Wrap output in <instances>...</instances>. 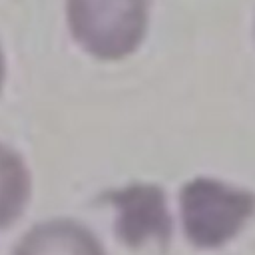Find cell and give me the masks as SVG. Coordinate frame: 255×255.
Here are the masks:
<instances>
[{
	"label": "cell",
	"instance_id": "6da1fadb",
	"mask_svg": "<svg viewBox=\"0 0 255 255\" xmlns=\"http://www.w3.org/2000/svg\"><path fill=\"white\" fill-rule=\"evenodd\" d=\"M179 209L187 241L197 249H217L255 215V193L213 177H195L181 187Z\"/></svg>",
	"mask_w": 255,
	"mask_h": 255
},
{
	"label": "cell",
	"instance_id": "7a4b0ae2",
	"mask_svg": "<svg viewBox=\"0 0 255 255\" xmlns=\"http://www.w3.org/2000/svg\"><path fill=\"white\" fill-rule=\"evenodd\" d=\"M76 44L98 60H122L137 50L147 28V0H66Z\"/></svg>",
	"mask_w": 255,
	"mask_h": 255
},
{
	"label": "cell",
	"instance_id": "3957f363",
	"mask_svg": "<svg viewBox=\"0 0 255 255\" xmlns=\"http://www.w3.org/2000/svg\"><path fill=\"white\" fill-rule=\"evenodd\" d=\"M102 199L116 207V235L126 247L137 249L151 239L163 249L169 245L171 215L161 187L131 183L104 193Z\"/></svg>",
	"mask_w": 255,
	"mask_h": 255
},
{
	"label": "cell",
	"instance_id": "277c9868",
	"mask_svg": "<svg viewBox=\"0 0 255 255\" xmlns=\"http://www.w3.org/2000/svg\"><path fill=\"white\" fill-rule=\"evenodd\" d=\"M12 255H108L100 239L74 219H50L34 225Z\"/></svg>",
	"mask_w": 255,
	"mask_h": 255
},
{
	"label": "cell",
	"instance_id": "5b68a950",
	"mask_svg": "<svg viewBox=\"0 0 255 255\" xmlns=\"http://www.w3.org/2000/svg\"><path fill=\"white\" fill-rule=\"evenodd\" d=\"M32 179L24 157L0 141V229L10 227L24 213Z\"/></svg>",
	"mask_w": 255,
	"mask_h": 255
},
{
	"label": "cell",
	"instance_id": "8992f818",
	"mask_svg": "<svg viewBox=\"0 0 255 255\" xmlns=\"http://www.w3.org/2000/svg\"><path fill=\"white\" fill-rule=\"evenodd\" d=\"M4 78H6V60H4V52L0 48V90L4 86Z\"/></svg>",
	"mask_w": 255,
	"mask_h": 255
}]
</instances>
